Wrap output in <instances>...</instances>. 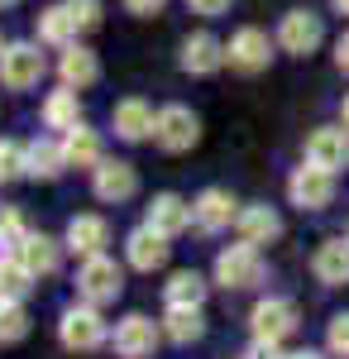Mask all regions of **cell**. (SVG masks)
Masks as SVG:
<instances>
[{
    "mask_svg": "<svg viewBox=\"0 0 349 359\" xmlns=\"http://www.w3.org/2000/svg\"><path fill=\"white\" fill-rule=\"evenodd\" d=\"M230 5L235 0H187L191 15H201V20H220V15H230Z\"/></svg>",
    "mask_w": 349,
    "mask_h": 359,
    "instance_id": "cell-35",
    "label": "cell"
},
{
    "mask_svg": "<svg viewBox=\"0 0 349 359\" xmlns=\"http://www.w3.org/2000/svg\"><path fill=\"white\" fill-rule=\"evenodd\" d=\"M67 10H72V20L81 25V34L86 29H101V0H62Z\"/></svg>",
    "mask_w": 349,
    "mask_h": 359,
    "instance_id": "cell-33",
    "label": "cell"
},
{
    "mask_svg": "<svg viewBox=\"0 0 349 359\" xmlns=\"http://www.w3.org/2000/svg\"><path fill=\"white\" fill-rule=\"evenodd\" d=\"M225 62H230L235 72H264V67L273 62V39L259 25L235 29L230 43H225Z\"/></svg>",
    "mask_w": 349,
    "mask_h": 359,
    "instance_id": "cell-10",
    "label": "cell"
},
{
    "mask_svg": "<svg viewBox=\"0 0 349 359\" xmlns=\"http://www.w3.org/2000/svg\"><path fill=\"white\" fill-rule=\"evenodd\" d=\"M39 120H43V130H53V135H67V130H77L81 125V101L72 86H57L43 96V106H39Z\"/></svg>",
    "mask_w": 349,
    "mask_h": 359,
    "instance_id": "cell-25",
    "label": "cell"
},
{
    "mask_svg": "<svg viewBox=\"0 0 349 359\" xmlns=\"http://www.w3.org/2000/svg\"><path fill=\"white\" fill-rule=\"evenodd\" d=\"M240 216V201L225 192V187H206V192L191 201V225L201 230V235H220V230H230Z\"/></svg>",
    "mask_w": 349,
    "mask_h": 359,
    "instance_id": "cell-13",
    "label": "cell"
},
{
    "mask_svg": "<svg viewBox=\"0 0 349 359\" xmlns=\"http://www.w3.org/2000/svg\"><path fill=\"white\" fill-rule=\"evenodd\" d=\"M196 139H201V115L191 111V106H163L158 120H153V144H158L163 154H187L196 149Z\"/></svg>",
    "mask_w": 349,
    "mask_h": 359,
    "instance_id": "cell-6",
    "label": "cell"
},
{
    "mask_svg": "<svg viewBox=\"0 0 349 359\" xmlns=\"http://www.w3.org/2000/svg\"><path fill=\"white\" fill-rule=\"evenodd\" d=\"M287 196H292V206H301V211H325V206L335 201V172H325V168H316V163L292 168Z\"/></svg>",
    "mask_w": 349,
    "mask_h": 359,
    "instance_id": "cell-9",
    "label": "cell"
},
{
    "mask_svg": "<svg viewBox=\"0 0 349 359\" xmlns=\"http://www.w3.org/2000/svg\"><path fill=\"white\" fill-rule=\"evenodd\" d=\"M287 359H330V355H321V350H292Z\"/></svg>",
    "mask_w": 349,
    "mask_h": 359,
    "instance_id": "cell-39",
    "label": "cell"
},
{
    "mask_svg": "<svg viewBox=\"0 0 349 359\" xmlns=\"http://www.w3.org/2000/svg\"><path fill=\"white\" fill-rule=\"evenodd\" d=\"M163 335H167L172 345H191V340H201V335H206V321H201V311L167 306V316H163Z\"/></svg>",
    "mask_w": 349,
    "mask_h": 359,
    "instance_id": "cell-28",
    "label": "cell"
},
{
    "mask_svg": "<svg viewBox=\"0 0 349 359\" xmlns=\"http://www.w3.org/2000/svg\"><path fill=\"white\" fill-rule=\"evenodd\" d=\"M306 163L325 168V172H340L349 168V130L345 125H321L306 135Z\"/></svg>",
    "mask_w": 349,
    "mask_h": 359,
    "instance_id": "cell-14",
    "label": "cell"
},
{
    "mask_svg": "<svg viewBox=\"0 0 349 359\" xmlns=\"http://www.w3.org/2000/svg\"><path fill=\"white\" fill-rule=\"evenodd\" d=\"M0 235H5L10 245H20V240L29 235V225H25V211H20V206H5V211H0Z\"/></svg>",
    "mask_w": 349,
    "mask_h": 359,
    "instance_id": "cell-34",
    "label": "cell"
},
{
    "mask_svg": "<svg viewBox=\"0 0 349 359\" xmlns=\"http://www.w3.org/2000/svg\"><path fill=\"white\" fill-rule=\"evenodd\" d=\"M335 67H340V72H349V29L335 39Z\"/></svg>",
    "mask_w": 349,
    "mask_h": 359,
    "instance_id": "cell-38",
    "label": "cell"
},
{
    "mask_svg": "<svg viewBox=\"0 0 349 359\" xmlns=\"http://www.w3.org/2000/svg\"><path fill=\"white\" fill-rule=\"evenodd\" d=\"M57 340H62V350H77V355H91V350L110 345V326H106V316H101V306H91V302L62 306Z\"/></svg>",
    "mask_w": 349,
    "mask_h": 359,
    "instance_id": "cell-1",
    "label": "cell"
},
{
    "mask_svg": "<svg viewBox=\"0 0 349 359\" xmlns=\"http://www.w3.org/2000/svg\"><path fill=\"white\" fill-rule=\"evenodd\" d=\"M330 10H335V15H345V20H349V0H330Z\"/></svg>",
    "mask_w": 349,
    "mask_h": 359,
    "instance_id": "cell-41",
    "label": "cell"
},
{
    "mask_svg": "<svg viewBox=\"0 0 349 359\" xmlns=\"http://www.w3.org/2000/svg\"><path fill=\"white\" fill-rule=\"evenodd\" d=\"M325 39V25L316 10H287L282 20H278V48L292 57H311L316 48H321Z\"/></svg>",
    "mask_w": 349,
    "mask_h": 359,
    "instance_id": "cell-8",
    "label": "cell"
},
{
    "mask_svg": "<svg viewBox=\"0 0 349 359\" xmlns=\"http://www.w3.org/2000/svg\"><path fill=\"white\" fill-rule=\"evenodd\" d=\"M167 254H172V245L163 235H153L149 225H135L125 235V259H130V269H139V273H158L163 264H167Z\"/></svg>",
    "mask_w": 349,
    "mask_h": 359,
    "instance_id": "cell-20",
    "label": "cell"
},
{
    "mask_svg": "<svg viewBox=\"0 0 349 359\" xmlns=\"http://www.w3.org/2000/svg\"><path fill=\"white\" fill-rule=\"evenodd\" d=\"M130 15H139V20H153V15H163L167 10V0H120Z\"/></svg>",
    "mask_w": 349,
    "mask_h": 359,
    "instance_id": "cell-36",
    "label": "cell"
},
{
    "mask_svg": "<svg viewBox=\"0 0 349 359\" xmlns=\"http://www.w3.org/2000/svg\"><path fill=\"white\" fill-rule=\"evenodd\" d=\"M15 177H25V144L20 139H0V182H15Z\"/></svg>",
    "mask_w": 349,
    "mask_h": 359,
    "instance_id": "cell-31",
    "label": "cell"
},
{
    "mask_svg": "<svg viewBox=\"0 0 349 359\" xmlns=\"http://www.w3.org/2000/svg\"><path fill=\"white\" fill-rule=\"evenodd\" d=\"M62 172H67L62 139H53V135L29 139V144H25V177H34V182H57Z\"/></svg>",
    "mask_w": 349,
    "mask_h": 359,
    "instance_id": "cell-21",
    "label": "cell"
},
{
    "mask_svg": "<svg viewBox=\"0 0 349 359\" xmlns=\"http://www.w3.org/2000/svg\"><path fill=\"white\" fill-rule=\"evenodd\" d=\"M158 340H163V326H153V316L130 311V316L115 321V331H110V350H115L120 359H153Z\"/></svg>",
    "mask_w": 349,
    "mask_h": 359,
    "instance_id": "cell-7",
    "label": "cell"
},
{
    "mask_svg": "<svg viewBox=\"0 0 349 359\" xmlns=\"http://www.w3.org/2000/svg\"><path fill=\"white\" fill-rule=\"evenodd\" d=\"M244 359H287V355H282V345H259V340H254V350Z\"/></svg>",
    "mask_w": 349,
    "mask_h": 359,
    "instance_id": "cell-37",
    "label": "cell"
},
{
    "mask_svg": "<svg viewBox=\"0 0 349 359\" xmlns=\"http://www.w3.org/2000/svg\"><path fill=\"white\" fill-rule=\"evenodd\" d=\"M77 297L91 306H110L120 292H125V269L110 259V254H96V259H81L77 264Z\"/></svg>",
    "mask_w": 349,
    "mask_h": 359,
    "instance_id": "cell-2",
    "label": "cell"
},
{
    "mask_svg": "<svg viewBox=\"0 0 349 359\" xmlns=\"http://www.w3.org/2000/svg\"><path fill=\"white\" fill-rule=\"evenodd\" d=\"M268 273V264H264V254L254 245H225L215 254V283L220 287H230V292H244V287H259Z\"/></svg>",
    "mask_w": 349,
    "mask_h": 359,
    "instance_id": "cell-3",
    "label": "cell"
},
{
    "mask_svg": "<svg viewBox=\"0 0 349 359\" xmlns=\"http://www.w3.org/2000/svg\"><path fill=\"white\" fill-rule=\"evenodd\" d=\"M135 192H139V172L125 158H106V163L91 172V196L106 201V206H125Z\"/></svg>",
    "mask_w": 349,
    "mask_h": 359,
    "instance_id": "cell-12",
    "label": "cell"
},
{
    "mask_svg": "<svg viewBox=\"0 0 349 359\" xmlns=\"http://www.w3.org/2000/svg\"><path fill=\"white\" fill-rule=\"evenodd\" d=\"M34 34H39V43H43V48H57V53H62V48H72V43H77L81 25L72 20V10L57 0V5H43V10H39Z\"/></svg>",
    "mask_w": 349,
    "mask_h": 359,
    "instance_id": "cell-22",
    "label": "cell"
},
{
    "mask_svg": "<svg viewBox=\"0 0 349 359\" xmlns=\"http://www.w3.org/2000/svg\"><path fill=\"white\" fill-rule=\"evenodd\" d=\"M5 259H15V245H10V240L0 235V264H5Z\"/></svg>",
    "mask_w": 349,
    "mask_h": 359,
    "instance_id": "cell-40",
    "label": "cell"
},
{
    "mask_svg": "<svg viewBox=\"0 0 349 359\" xmlns=\"http://www.w3.org/2000/svg\"><path fill=\"white\" fill-rule=\"evenodd\" d=\"M325 350L335 359H349V311L330 316V326H325Z\"/></svg>",
    "mask_w": 349,
    "mask_h": 359,
    "instance_id": "cell-32",
    "label": "cell"
},
{
    "mask_svg": "<svg viewBox=\"0 0 349 359\" xmlns=\"http://www.w3.org/2000/svg\"><path fill=\"white\" fill-rule=\"evenodd\" d=\"M62 139V158H67V168H86V172H96V168L106 163V149H101V130H91L86 120H81L77 130H67Z\"/></svg>",
    "mask_w": 349,
    "mask_h": 359,
    "instance_id": "cell-24",
    "label": "cell"
},
{
    "mask_svg": "<svg viewBox=\"0 0 349 359\" xmlns=\"http://www.w3.org/2000/svg\"><path fill=\"white\" fill-rule=\"evenodd\" d=\"M153 120H158V111H153L144 96H125V101L110 106V130H115L120 144H144V139H153Z\"/></svg>",
    "mask_w": 349,
    "mask_h": 359,
    "instance_id": "cell-11",
    "label": "cell"
},
{
    "mask_svg": "<svg viewBox=\"0 0 349 359\" xmlns=\"http://www.w3.org/2000/svg\"><path fill=\"white\" fill-rule=\"evenodd\" d=\"M296 321H301V316H296L292 297H259L254 311H249V331H254L259 345H282V340L296 331Z\"/></svg>",
    "mask_w": 349,
    "mask_h": 359,
    "instance_id": "cell-5",
    "label": "cell"
},
{
    "mask_svg": "<svg viewBox=\"0 0 349 359\" xmlns=\"http://www.w3.org/2000/svg\"><path fill=\"white\" fill-rule=\"evenodd\" d=\"M29 335V306L0 297V345H20Z\"/></svg>",
    "mask_w": 349,
    "mask_h": 359,
    "instance_id": "cell-30",
    "label": "cell"
},
{
    "mask_svg": "<svg viewBox=\"0 0 349 359\" xmlns=\"http://www.w3.org/2000/svg\"><path fill=\"white\" fill-rule=\"evenodd\" d=\"M34 283H39V278L29 273L20 259H5V264H0V297H5V302H29Z\"/></svg>",
    "mask_w": 349,
    "mask_h": 359,
    "instance_id": "cell-29",
    "label": "cell"
},
{
    "mask_svg": "<svg viewBox=\"0 0 349 359\" xmlns=\"http://www.w3.org/2000/svg\"><path fill=\"white\" fill-rule=\"evenodd\" d=\"M57 77H62V86H72V91H91V86L101 82V57L91 53L86 43H72V48L57 53Z\"/></svg>",
    "mask_w": 349,
    "mask_h": 359,
    "instance_id": "cell-23",
    "label": "cell"
},
{
    "mask_svg": "<svg viewBox=\"0 0 349 359\" xmlns=\"http://www.w3.org/2000/svg\"><path fill=\"white\" fill-rule=\"evenodd\" d=\"M345 240H349V235H345Z\"/></svg>",
    "mask_w": 349,
    "mask_h": 359,
    "instance_id": "cell-45",
    "label": "cell"
},
{
    "mask_svg": "<svg viewBox=\"0 0 349 359\" xmlns=\"http://www.w3.org/2000/svg\"><path fill=\"white\" fill-rule=\"evenodd\" d=\"M0 53H5V39H0Z\"/></svg>",
    "mask_w": 349,
    "mask_h": 359,
    "instance_id": "cell-44",
    "label": "cell"
},
{
    "mask_svg": "<svg viewBox=\"0 0 349 359\" xmlns=\"http://www.w3.org/2000/svg\"><path fill=\"white\" fill-rule=\"evenodd\" d=\"M144 225L163 240H177L182 230H191V201H182L177 192H158L144 211Z\"/></svg>",
    "mask_w": 349,
    "mask_h": 359,
    "instance_id": "cell-15",
    "label": "cell"
},
{
    "mask_svg": "<svg viewBox=\"0 0 349 359\" xmlns=\"http://www.w3.org/2000/svg\"><path fill=\"white\" fill-rule=\"evenodd\" d=\"M340 125H345V130H349V96H345V101H340Z\"/></svg>",
    "mask_w": 349,
    "mask_h": 359,
    "instance_id": "cell-42",
    "label": "cell"
},
{
    "mask_svg": "<svg viewBox=\"0 0 349 359\" xmlns=\"http://www.w3.org/2000/svg\"><path fill=\"white\" fill-rule=\"evenodd\" d=\"M235 235H240V245L264 249L282 235V216L273 206H264V201H249V206H240V216H235Z\"/></svg>",
    "mask_w": 349,
    "mask_h": 359,
    "instance_id": "cell-17",
    "label": "cell"
},
{
    "mask_svg": "<svg viewBox=\"0 0 349 359\" xmlns=\"http://www.w3.org/2000/svg\"><path fill=\"white\" fill-rule=\"evenodd\" d=\"M43 72H48V62L39 53V43H29V39L5 43V53H0V86L5 91H34L43 82Z\"/></svg>",
    "mask_w": 349,
    "mask_h": 359,
    "instance_id": "cell-4",
    "label": "cell"
},
{
    "mask_svg": "<svg viewBox=\"0 0 349 359\" xmlns=\"http://www.w3.org/2000/svg\"><path fill=\"white\" fill-rule=\"evenodd\" d=\"M62 240H53V235H43V230H29L25 240L15 245V259L25 264L34 278H53L57 269H62Z\"/></svg>",
    "mask_w": 349,
    "mask_h": 359,
    "instance_id": "cell-16",
    "label": "cell"
},
{
    "mask_svg": "<svg viewBox=\"0 0 349 359\" xmlns=\"http://www.w3.org/2000/svg\"><path fill=\"white\" fill-rule=\"evenodd\" d=\"M206 292H211V283L196 273V269H182V273H172L163 283V302L182 306V311H201L206 306Z\"/></svg>",
    "mask_w": 349,
    "mask_h": 359,
    "instance_id": "cell-27",
    "label": "cell"
},
{
    "mask_svg": "<svg viewBox=\"0 0 349 359\" xmlns=\"http://www.w3.org/2000/svg\"><path fill=\"white\" fill-rule=\"evenodd\" d=\"M311 273L321 278L325 287H345V283H349V240H345V235H335V240H325V245L316 249Z\"/></svg>",
    "mask_w": 349,
    "mask_h": 359,
    "instance_id": "cell-26",
    "label": "cell"
},
{
    "mask_svg": "<svg viewBox=\"0 0 349 359\" xmlns=\"http://www.w3.org/2000/svg\"><path fill=\"white\" fill-rule=\"evenodd\" d=\"M62 245L72 249V254H81V259H96V254H106V245H110V221H106V216L81 211V216H72V221H67Z\"/></svg>",
    "mask_w": 349,
    "mask_h": 359,
    "instance_id": "cell-18",
    "label": "cell"
},
{
    "mask_svg": "<svg viewBox=\"0 0 349 359\" xmlns=\"http://www.w3.org/2000/svg\"><path fill=\"white\" fill-rule=\"evenodd\" d=\"M15 5H20V0H0V10H15Z\"/></svg>",
    "mask_w": 349,
    "mask_h": 359,
    "instance_id": "cell-43",
    "label": "cell"
},
{
    "mask_svg": "<svg viewBox=\"0 0 349 359\" xmlns=\"http://www.w3.org/2000/svg\"><path fill=\"white\" fill-rule=\"evenodd\" d=\"M182 72H191V77H211V72H220L225 67V43L215 39V34H187L182 39Z\"/></svg>",
    "mask_w": 349,
    "mask_h": 359,
    "instance_id": "cell-19",
    "label": "cell"
}]
</instances>
